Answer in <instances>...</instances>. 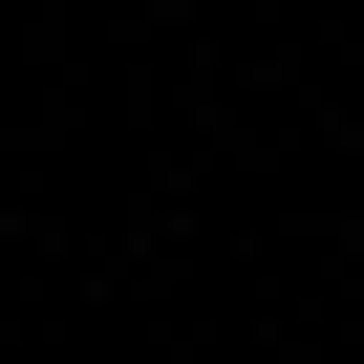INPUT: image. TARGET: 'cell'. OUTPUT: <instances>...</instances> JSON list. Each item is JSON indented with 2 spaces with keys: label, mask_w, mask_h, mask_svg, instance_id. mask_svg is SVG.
Wrapping results in <instances>:
<instances>
[]
</instances>
